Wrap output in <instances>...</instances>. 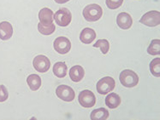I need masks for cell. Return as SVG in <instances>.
<instances>
[{
    "label": "cell",
    "instance_id": "6da1fadb",
    "mask_svg": "<svg viewBox=\"0 0 160 120\" xmlns=\"http://www.w3.org/2000/svg\"><path fill=\"white\" fill-rule=\"evenodd\" d=\"M103 15V10L98 4L92 3L86 6L83 10V16L89 22H94L100 19Z\"/></svg>",
    "mask_w": 160,
    "mask_h": 120
},
{
    "label": "cell",
    "instance_id": "7a4b0ae2",
    "mask_svg": "<svg viewBox=\"0 0 160 120\" xmlns=\"http://www.w3.org/2000/svg\"><path fill=\"white\" fill-rule=\"evenodd\" d=\"M119 80L124 87L133 88L139 84V76L130 69H126L120 73Z\"/></svg>",
    "mask_w": 160,
    "mask_h": 120
},
{
    "label": "cell",
    "instance_id": "3957f363",
    "mask_svg": "<svg viewBox=\"0 0 160 120\" xmlns=\"http://www.w3.org/2000/svg\"><path fill=\"white\" fill-rule=\"evenodd\" d=\"M56 23L60 26H69L72 20L71 12L66 8H61L53 16Z\"/></svg>",
    "mask_w": 160,
    "mask_h": 120
},
{
    "label": "cell",
    "instance_id": "277c9868",
    "mask_svg": "<svg viewBox=\"0 0 160 120\" xmlns=\"http://www.w3.org/2000/svg\"><path fill=\"white\" fill-rule=\"evenodd\" d=\"M79 103L84 108H91L96 104V96L89 90H85L80 92L78 96Z\"/></svg>",
    "mask_w": 160,
    "mask_h": 120
},
{
    "label": "cell",
    "instance_id": "5b68a950",
    "mask_svg": "<svg viewBox=\"0 0 160 120\" xmlns=\"http://www.w3.org/2000/svg\"><path fill=\"white\" fill-rule=\"evenodd\" d=\"M116 86L114 78L111 77H105L97 83V91L100 95H107L113 90Z\"/></svg>",
    "mask_w": 160,
    "mask_h": 120
},
{
    "label": "cell",
    "instance_id": "8992f818",
    "mask_svg": "<svg viewBox=\"0 0 160 120\" xmlns=\"http://www.w3.org/2000/svg\"><path fill=\"white\" fill-rule=\"evenodd\" d=\"M56 95L59 99H61L63 101H67V102L74 101L75 97V93L74 90L71 87L65 85H59L58 87L57 88Z\"/></svg>",
    "mask_w": 160,
    "mask_h": 120
},
{
    "label": "cell",
    "instance_id": "52a82bcc",
    "mask_svg": "<svg viewBox=\"0 0 160 120\" xmlns=\"http://www.w3.org/2000/svg\"><path fill=\"white\" fill-rule=\"evenodd\" d=\"M140 22L147 26H157L160 24V13L158 10H151L141 17Z\"/></svg>",
    "mask_w": 160,
    "mask_h": 120
},
{
    "label": "cell",
    "instance_id": "ba28073f",
    "mask_svg": "<svg viewBox=\"0 0 160 120\" xmlns=\"http://www.w3.org/2000/svg\"><path fill=\"white\" fill-rule=\"evenodd\" d=\"M53 46L56 51L58 54L65 55L67 53H69L71 49V42L66 37H58L55 39Z\"/></svg>",
    "mask_w": 160,
    "mask_h": 120
},
{
    "label": "cell",
    "instance_id": "9c48e42d",
    "mask_svg": "<svg viewBox=\"0 0 160 120\" xmlns=\"http://www.w3.org/2000/svg\"><path fill=\"white\" fill-rule=\"evenodd\" d=\"M33 66L36 71L39 72H46L50 69L51 62L46 55H39L34 57L33 61Z\"/></svg>",
    "mask_w": 160,
    "mask_h": 120
},
{
    "label": "cell",
    "instance_id": "30bf717a",
    "mask_svg": "<svg viewBox=\"0 0 160 120\" xmlns=\"http://www.w3.org/2000/svg\"><path fill=\"white\" fill-rule=\"evenodd\" d=\"M117 24L122 29L128 30L133 25V19L129 14L126 12H121L120 14H118L117 17Z\"/></svg>",
    "mask_w": 160,
    "mask_h": 120
},
{
    "label": "cell",
    "instance_id": "8fae6325",
    "mask_svg": "<svg viewBox=\"0 0 160 120\" xmlns=\"http://www.w3.org/2000/svg\"><path fill=\"white\" fill-rule=\"evenodd\" d=\"M85 75V71L82 66H74L69 70V77L72 81L75 83H79L82 80Z\"/></svg>",
    "mask_w": 160,
    "mask_h": 120
},
{
    "label": "cell",
    "instance_id": "7c38bea8",
    "mask_svg": "<svg viewBox=\"0 0 160 120\" xmlns=\"http://www.w3.org/2000/svg\"><path fill=\"white\" fill-rule=\"evenodd\" d=\"M13 35V27L9 21L0 22V39L8 40Z\"/></svg>",
    "mask_w": 160,
    "mask_h": 120
},
{
    "label": "cell",
    "instance_id": "4fadbf2b",
    "mask_svg": "<svg viewBox=\"0 0 160 120\" xmlns=\"http://www.w3.org/2000/svg\"><path fill=\"white\" fill-rule=\"evenodd\" d=\"M53 11L50 10L49 8H43L42 10H39V19L40 23L44 25H50L53 23Z\"/></svg>",
    "mask_w": 160,
    "mask_h": 120
},
{
    "label": "cell",
    "instance_id": "5bb4252c",
    "mask_svg": "<svg viewBox=\"0 0 160 120\" xmlns=\"http://www.w3.org/2000/svg\"><path fill=\"white\" fill-rule=\"evenodd\" d=\"M96 33L93 29L87 27L82 30V33L80 34V39L83 44H89L92 42L94 41V39H96Z\"/></svg>",
    "mask_w": 160,
    "mask_h": 120
},
{
    "label": "cell",
    "instance_id": "9a60e30c",
    "mask_svg": "<svg viewBox=\"0 0 160 120\" xmlns=\"http://www.w3.org/2000/svg\"><path fill=\"white\" fill-rule=\"evenodd\" d=\"M27 83L30 90L33 91H36L41 87V78L37 74H31L27 78Z\"/></svg>",
    "mask_w": 160,
    "mask_h": 120
},
{
    "label": "cell",
    "instance_id": "2e32d148",
    "mask_svg": "<svg viewBox=\"0 0 160 120\" xmlns=\"http://www.w3.org/2000/svg\"><path fill=\"white\" fill-rule=\"evenodd\" d=\"M121 97L117 93H111L105 98V104L110 109H115L120 106Z\"/></svg>",
    "mask_w": 160,
    "mask_h": 120
},
{
    "label": "cell",
    "instance_id": "e0dca14e",
    "mask_svg": "<svg viewBox=\"0 0 160 120\" xmlns=\"http://www.w3.org/2000/svg\"><path fill=\"white\" fill-rule=\"evenodd\" d=\"M68 72V67L65 62H58L53 66V73L58 78H64Z\"/></svg>",
    "mask_w": 160,
    "mask_h": 120
},
{
    "label": "cell",
    "instance_id": "ac0fdd59",
    "mask_svg": "<svg viewBox=\"0 0 160 120\" xmlns=\"http://www.w3.org/2000/svg\"><path fill=\"white\" fill-rule=\"evenodd\" d=\"M109 111L105 108H98L91 113L90 118L92 120H105L109 118Z\"/></svg>",
    "mask_w": 160,
    "mask_h": 120
},
{
    "label": "cell",
    "instance_id": "d6986e66",
    "mask_svg": "<svg viewBox=\"0 0 160 120\" xmlns=\"http://www.w3.org/2000/svg\"><path fill=\"white\" fill-rule=\"evenodd\" d=\"M38 30H39V32L41 33L42 35H51V34H52V33L55 32V24H54V23H52V24H50V25H44L42 23L39 22V24H38Z\"/></svg>",
    "mask_w": 160,
    "mask_h": 120
},
{
    "label": "cell",
    "instance_id": "ffe728a7",
    "mask_svg": "<svg viewBox=\"0 0 160 120\" xmlns=\"http://www.w3.org/2000/svg\"><path fill=\"white\" fill-rule=\"evenodd\" d=\"M160 40L159 39H153L151 42L150 45L147 49V53L151 55H159L160 54Z\"/></svg>",
    "mask_w": 160,
    "mask_h": 120
},
{
    "label": "cell",
    "instance_id": "44dd1931",
    "mask_svg": "<svg viewBox=\"0 0 160 120\" xmlns=\"http://www.w3.org/2000/svg\"><path fill=\"white\" fill-rule=\"evenodd\" d=\"M160 58L153 59L150 63V71L152 72V74L159 78L160 77Z\"/></svg>",
    "mask_w": 160,
    "mask_h": 120
},
{
    "label": "cell",
    "instance_id": "7402d4cb",
    "mask_svg": "<svg viewBox=\"0 0 160 120\" xmlns=\"http://www.w3.org/2000/svg\"><path fill=\"white\" fill-rule=\"evenodd\" d=\"M95 48H99L104 55H106L110 49V43L106 39H98L97 42L93 44Z\"/></svg>",
    "mask_w": 160,
    "mask_h": 120
},
{
    "label": "cell",
    "instance_id": "603a6c76",
    "mask_svg": "<svg viewBox=\"0 0 160 120\" xmlns=\"http://www.w3.org/2000/svg\"><path fill=\"white\" fill-rule=\"evenodd\" d=\"M124 0H106L105 3L109 9L111 10H116L122 6Z\"/></svg>",
    "mask_w": 160,
    "mask_h": 120
},
{
    "label": "cell",
    "instance_id": "cb8c5ba5",
    "mask_svg": "<svg viewBox=\"0 0 160 120\" xmlns=\"http://www.w3.org/2000/svg\"><path fill=\"white\" fill-rule=\"evenodd\" d=\"M9 98V93L7 90L6 87L4 85H0V102L7 101V99Z\"/></svg>",
    "mask_w": 160,
    "mask_h": 120
},
{
    "label": "cell",
    "instance_id": "d4e9b609",
    "mask_svg": "<svg viewBox=\"0 0 160 120\" xmlns=\"http://www.w3.org/2000/svg\"><path fill=\"white\" fill-rule=\"evenodd\" d=\"M54 1L58 3H67L68 1H69V0H54Z\"/></svg>",
    "mask_w": 160,
    "mask_h": 120
}]
</instances>
